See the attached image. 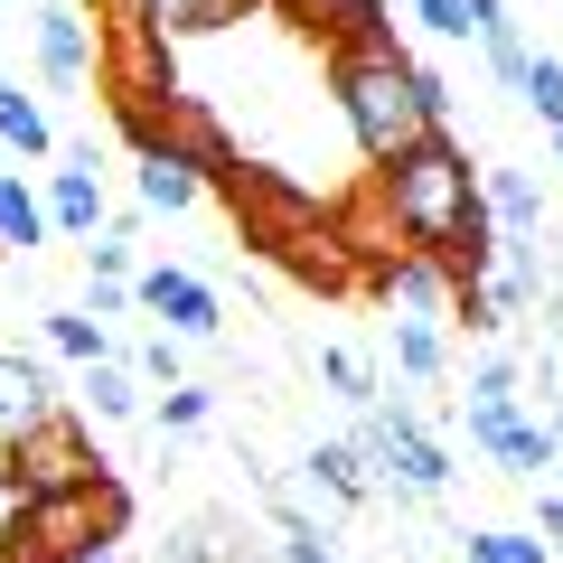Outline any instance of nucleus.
Here are the masks:
<instances>
[{
	"label": "nucleus",
	"instance_id": "1",
	"mask_svg": "<svg viewBox=\"0 0 563 563\" xmlns=\"http://www.w3.org/2000/svg\"><path fill=\"white\" fill-rule=\"evenodd\" d=\"M329 95H339L347 141H357L366 161H395L404 141L442 132V113H451V85L404 57L395 29H385L366 0H347V38L329 47Z\"/></svg>",
	"mask_w": 563,
	"mask_h": 563
},
{
	"label": "nucleus",
	"instance_id": "2",
	"mask_svg": "<svg viewBox=\"0 0 563 563\" xmlns=\"http://www.w3.org/2000/svg\"><path fill=\"white\" fill-rule=\"evenodd\" d=\"M376 217L395 225L413 254H442L451 273H479V263L498 254L479 169H470V151L451 132H422V141H404L395 161H376Z\"/></svg>",
	"mask_w": 563,
	"mask_h": 563
},
{
	"label": "nucleus",
	"instance_id": "3",
	"mask_svg": "<svg viewBox=\"0 0 563 563\" xmlns=\"http://www.w3.org/2000/svg\"><path fill=\"white\" fill-rule=\"evenodd\" d=\"M132 526V498L113 488V470L76 488H47V498H10V526H0V563H76L95 544H122Z\"/></svg>",
	"mask_w": 563,
	"mask_h": 563
},
{
	"label": "nucleus",
	"instance_id": "4",
	"mask_svg": "<svg viewBox=\"0 0 563 563\" xmlns=\"http://www.w3.org/2000/svg\"><path fill=\"white\" fill-rule=\"evenodd\" d=\"M95 76H103V95L122 103V122H132V132H151V122L169 113V95H179L169 38H161V29H141V20L95 29Z\"/></svg>",
	"mask_w": 563,
	"mask_h": 563
},
{
	"label": "nucleus",
	"instance_id": "5",
	"mask_svg": "<svg viewBox=\"0 0 563 563\" xmlns=\"http://www.w3.org/2000/svg\"><path fill=\"white\" fill-rule=\"evenodd\" d=\"M95 442H85V422L66 413V404H47L38 422H29L20 442H0V479H10V498H47V488H76L95 479Z\"/></svg>",
	"mask_w": 563,
	"mask_h": 563
},
{
	"label": "nucleus",
	"instance_id": "6",
	"mask_svg": "<svg viewBox=\"0 0 563 563\" xmlns=\"http://www.w3.org/2000/svg\"><path fill=\"white\" fill-rule=\"evenodd\" d=\"M132 310H151L169 339H217V329H225L217 282H207V273H179V263H151V273H132Z\"/></svg>",
	"mask_w": 563,
	"mask_h": 563
},
{
	"label": "nucleus",
	"instance_id": "7",
	"mask_svg": "<svg viewBox=\"0 0 563 563\" xmlns=\"http://www.w3.org/2000/svg\"><path fill=\"white\" fill-rule=\"evenodd\" d=\"M470 442H479L507 479H544V461H554V432L526 422L517 395H470Z\"/></svg>",
	"mask_w": 563,
	"mask_h": 563
},
{
	"label": "nucleus",
	"instance_id": "8",
	"mask_svg": "<svg viewBox=\"0 0 563 563\" xmlns=\"http://www.w3.org/2000/svg\"><path fill=\"white\" fill-rule=\"evenodd\" d=\"M451 291H461V273H451L442 254H413V244L376 254V301L395 310V320H451Z\"/></svg>",
	"mask_w": 563,
	"mask_h": 563
},
{
	"label": "nucleus",
	"instance_id": "9",
	"mask_svg": "<svg viewBox=\"0 0 563 563\" xmlns=\"http://www.w3.org/2000/svg\"><path fill=\"white\" fill-rule=\"evenodd\" d=\"M38 207H47V235H95L113 207H103V161H95V141H76V161L66 169H47V188H38Z\"/></svg>",
	"mask_w": 563,
	"mask_h": 563
},
{
	"label": "nucleus",
	"instance_id": "10",
	"mask_svg": "<svg viewBox=\"0 0 563 563\" xmlns=\"http://www.w3.org/2000/svg\"><path fill=\"white\" fill-rule=\"evenodd\" d=\"M38 76L57 85V95H76V85L95 76V20L66 10V0H47V10H38Z\"/></svg>",
	"mask_w": 563,
	"mask_h": 563
},
{
	"label": "nucleus",
	"instance_id": "11",
	"mask_svg": "<svg viewBox=\"0 0 563 563\" xmlns=\"http://www.w3.org/2000/svg\"><path fill=\"white\" fill-rule=\"evenodd\" d=\"M207 198V169L188 161L179 141H141V207H151V217H179V207H198Z\"/></svg>",
	"mask_w": 563,
	"mask_h": 563
},
{
	"label": "nucleus",
	"instance_id": "12",
	"mask_svg": "<svg viewBox=\"0 0 563 563\" xmlns=\"http://www.w3.org/2000/svg\"><path fill=\"white\" fill-rule=\"evenodd\" d=\"M47 404H57V395H47V366L20 357V347H0V442H20Z\"/></svg>",
	"mask_w": 563,
	"mask_h": 563
},
{
	"label": "nucleus",
	"instance_id": "13",
	"mask_svg": "<svg viewBox=\"0 0 563 563\" xmlns=\"http://www.w3.org/2000/svg\"><path fill=\"white\" fill-rule=\"evenodd\" d=\"M479 198H488V225H498V235H536L544 225L536 169H479Z\"/></svg>",
	"mask_w": 563,
	"mask_h": 563
},
{
	"label": "nucleus",
	"instance_id": "14",
	"mask_svg": "<svg viewBox=\"0 0 563 563\" xmlns=\"http://www.w3.org/2000/svg\"><path fill=\"white\" fill-rule=\"evenodd\" d=\"M310 488L339 498V507H366V498H376V470H366L357 442H310Z\"/></svg>",
	"mask_w": 563,
	"mask_h": 563
},
{
	"label": "nucleus",
	"instance_id": "15",
	"mask_svg": "<svg viewBox=\"0 0 563 563\" xmlns=\"http://www.w3.org/2000/svg\"><path fill=\"white\" fill-rule=\"evenodd\" d=\"M244 10H254V0H141V20L161 29V38H217Z\"/></svg>",
	"mask_w": 563,
	"mask_h": 563
},
{
	"label": "nucleus",
	"instance_id": "16",
	"mask_svg": "<svg viewBox=\"0 0 563 563\" xmlns=\"http://www.w3.org/2000/svg\"><path fill=\"white\" fill-rule=\"evenodd\" d=\"M0 151H20V161H47V151H57V122H47L38 95H20L10 76H0Z\"/></svg>",
	"mask_w": 563,
	"mask_h": 563
},
{
	"label": "nucleus",
	"instance_id": "17",
	"mask_svg": "<svg viewBox=\"0 0 563 563\" xmlns=\"http://www.w3.org/2000/svg\"><path fill=\"white\" fill-rule=\"evenodd\" d=\"M47 244V207L20 169H0V254H38Z\"/></svg>",
	"mask_w": 563,
	"mask_h": 563
},
{
	"label": "nucleus",
	"instance_id": "18",
	"mask_svg": "<svg viewBox=\"0 0 563 563\" xmlns=\"http://www.w3.org/2000/svg\"><path fill=\"white\" fill-rule=\"evenodd\" d=\"M85 413H95V422H132L141 413V376L122 357H95V366H85Z\"/></svg>",
	"mask_w": 563,
	"mask_h": 563
},
{
	"label": "nucleus",
	"instance_id": "19",
	"mask_svg": "<svg viewBox=\"0 0 563 563\" xmlns=\"http://www.w3.org/2000/svg\"><path fill=\"white\" fill-rule=\"evenodd\" d=\"M395 366H404L413 385H432V376H442V366H451L442 320H395Z\"/></svg>",
	"mask_w": 563,
	"mask_h": 563
},
{
	"label": "nucleus",
	"instance_id": "20",
	"mask_svg": "<svg viewBox=\"0 0 563 563\" xmlns=\"http://www.w3.org/2000/svg\"><path fill=\"white\" fill-rule=\"evenodd\" d=\"M47 347H57V357H76V366L113 357V339H103V320H95V310H47Z\"/></svg>",
	"mask_w": 563,
	"mask_h": 563
},
{
	"label": "nucleus",
	"instance_id": "21",
	"mask_svg": "<svg viewBox=\"0 0 563 563\" xmlns=\"http://www.w3.org/2000/svg\"><path fill=\"white\" fill-rule=\"evenodd\" d=\"M517 103L554 132V122H563V57H544V47H536V57H526V76H517Z\"/></svg>",
	"mask_w": 563,
	"mask_h": 563
},
{
	"label": "nucleus",
	"instance_id": "22",
	"mask_svg": "<svg viewBox=\"0 0 563 563\" xmlns=\"http://www.w3.org/2000/svg\"><path fill=\"white\" fill-rule=\"evenodd\" d=\"M470 563H554V544L526 536V526H479L470 536Z\"/></svg>",
	"mask_w": 563,
	"mask_h": 563
},
{
	"label": "nucleus",
	"instance_id": "23",
	"mask_svg": "<svg viewBox=\"0 0 563 563\" xmlns=\"http://www.w3.org/2000/svg\"><path fill=\"white\" fill-rule=\"evenodd\" d=\"M320 376L339 385V404H376V366H366L357 347H320Z\"/></svg>",
	"mask_w": 563,
	"mask_h": 563
},
{
	"label": "nucleus",
	"instance_id": "24",
	"mask_svg": "<svg viewBox=\"0 0 563 563\" xmlns=\"http://www.w3.org/2000/svg\"><path fill=\"white\" fill-rule=\"evenodd\" d=\"M207 404H217V395H207V385H161V404H151V413H161V432H198V422H207Z\"/></svg>",
	"mask_w": 563,
	"mask_h": 563
},
{
	"label": "nucleus",
	"instance_id": "25",
	"mask_svg": "<svg viewBox=\"0 0 563 563\" xmlns=\"http://www.w3.org/2000/svg\"><path fill=\"white\" fill-rule=\"evenodd\" d=\"M479 47H488V76H498V85H517V76H526V57H536V47H526V29H517V20H498V29H488Z\"/></svg>",
	"mask_w": 563,
	"mask_h": 563
},
{
	"label": "nucleus",
	"instance_id": "26",
	"mask_svg": "<svg viewBox=\"0 0 563 563\" xmlns=\"http://www.w3.org/2000/svg\"><path fill=\"white\" fill-rule=\"evenodd\" d=\"M413 20L432 38H470V0H413Z\"/></svg>",
	"mask_w": 563,
	"mask_h": 563
},
{
	"label": "nucleus",
	"instance_id": "27",
	"mask_svg": "<svg viewBox=\"0 0 563 563\" xmlns=\"http://www.w3.org/2000/svg\"><path fill=\"white\" fill-rule=\"evenodd\" d=\"M132 376H151V385H179V339L161 329V339L141 347V366H132Z\"/></svg>",
	"mask_w": 563,
	"mask_h": 563
},
{
	"label": "nucleus",
	"instance_id": "28",
	"mask_svg": "<svg viewBox=\"0 0 563 563\" xmlns=\"http://www.w3.org/2000/svg\"><path fill=\"white\" fill-rule=\"evenodd\" d=\"M470 395H517V357H479L470 366Z\"/></svg>",
	"mask_w": 563,
	"mask_h": 563
},
{
	"label": "nucleus",
	"instance_id": "29",
	"mask_svg": "<svg viewBox=\"0 0 563 563\" xmlns=\"http://www.w3.org/2000/svg\"><path fill=\"white\" fill-rule=\"evenodd\" d=\"M85 310H95V320H122V310H132V282H113V273H95V301H85Z\"/></svg>",
	"mask_w": 563,
	"mask_h": 563
},
{
	"label": "nucleus",
	"instance_id": "30",
	"mask_svg": "<svg viewBox=\"0 0 563 563\" xmlns=\"http://www.w3.org/2000/svg\"><path fill=\"white\" fill-rule=\"evenodd\" d=\"M536 536H544V544L563 554V498H536Z\"/></svg>",
	"mask_w": 563,
	"mask_h": 563
},
{
	"label": "nucleus",
	"instance_id": "31",
	"mask_svg": "<svg viewBox=\"0 0 563 563\" xmlns=\"http://www.w3.org/2000/svg\"><path fill=\"white\" fill-rule=\"evenodd\" d=\"M498 20H507V0H470V38H488Z\"/></svg>",
	"mask_w": 563,
	"mask_h": 563
},
{
	"label": "nucleus",
	"instance_id": "32",
	"mask_svg": "<svg viewBox=\"0 0 563 563\" xmlns=\"http://www.w3.org/2000/svg\"><path fill=\"white\" fill-rule=\"evenodd\" d=\"M95 10H103V29H113V20H141V0H95ZM141 29H151V20H141Z\"/></svg>",
	"mask_w": 563,
	"mask_h": 563
},
{
	"label": "nucleus",
	"instance_id": "33",
	"mask_svg": "<svg viewBox=\"0 0 563 563\" xmlns=\"http://www.w3.org/2000/svg\"><path fill=\"white\" fill-rule=\"evenodd\" d=\"M76 563H132V554H113V544H95V554H76Z\"/></svg>",
	"mask_w": 563,
	"mask_h": 563
},
{
	"label": "nucleus",
	"instance_id": "34",
	"mask_svg": "<svg viewBox=\"0 0 563 563\" xmlns=\"http://www.w3.org/2000/svg\"><path fill=\"white\" fill-rule=\"evenodd\" d=\"M544 432H554V451H563V413H554V422H544Z\"/></svg>",
	"mask_w": 563,
	"mask_h": 563
},
{
	"label": "nucleus",
	"instance_id": "35",
	"mask_svg": "<svg viewBox=\"0 0 563 563\" xmlns=\"http://www.w3.org/2000/svg\"><path fill=\"white\" fill-rule=\"evenodd\" d=\"M554 169H563V122H554Z\"/></svg>",
	"mask_w": 563,
	"mask_h": 563
}]
</instances>
